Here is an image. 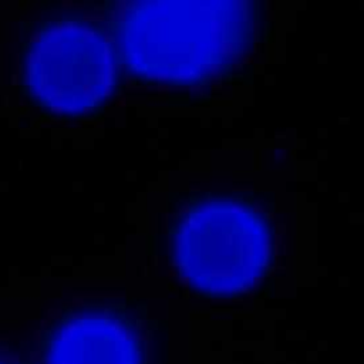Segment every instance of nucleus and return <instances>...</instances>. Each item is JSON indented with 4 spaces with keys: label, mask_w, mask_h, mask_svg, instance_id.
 Segmentation results:
<instances>
[{
    "label": "nucleus",
    "mask_w": 364,
    "mask_h": 364,
    "mask_svg": "<svg viewBox=\"0 0 364 364\" xmlns=\"http://www.w3.org/2000/svg\"><path fill=\"white\" fill-rule=\"evenodd\" d=\"M252 11L239 0H158L132 4L121 46L138 73L165 81H196L232 63L245 48Z\"/></svg>",
    "instance_id": "f257e3e1"
},
{
    "label": "nucleus",
    "mask_w": 364,
    "mask_h": 364,
    "mask_svg": "<svg viewBox=\"0 0 364 364\" xmlns=\"http://www.w3.org/2000/svg\"><path fill=\"white\" fill-rule=\"evenodd\" d=\"M269 240L262 222L247 209L213 203L196 210L178 237V260L186 277L215 293L250 286L263 272Z\"/></svg>",
    "instance_id": "f03ea898"
},
{
    "label": "nucleus",
    "mask_w": 364,
    "mask_h": 364,
    "mask_svg": "<svg viewBox=\"0 0 364 364\" xmlns=\"http://www.w3.org/2000/svg\"><path fill=\"white\" fill-rule=\"evenodd\" d=\"M114 64L109 48L94 31L60 26L46 33L28 60V81L50 107L78 112L98 104L109 91Z\"/></svg>",
    "instance_id": "7ed1b4c3"
},
{
    "label": "nucleus",
    "mask_w": 364,
    "mask_h": 364,
    "mask_svg": "<svg viewBox=\"0 0 364 364\" xmlns=\"http://www.w3.org/2000/svg\"><path fill=\"white\" fill-rule=\"evenodd\" d=\"M51 364H136L128 334L104 318L68 326L54 344Z\"/></svg>",
    "instance_id": "20e7f679"
}]
</instances>
